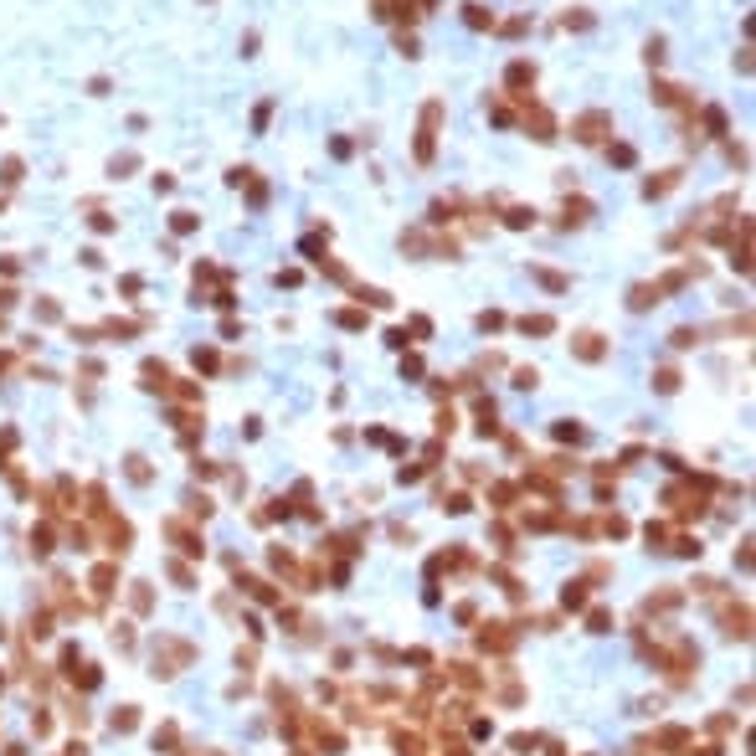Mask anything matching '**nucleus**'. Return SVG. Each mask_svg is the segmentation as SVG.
<instances>
[{"instance_id": "f257e3e1", "label": "nucleus", "mask_w": 756, "mask_h": 756, "mask_svg": "<svg viewBox=\"0 0 756 756\" xmlns=\"http://www.w3.org/2000/svg\"><path fill=\"white\" fill-rule=\"evenodd\" d=\"M190 659H196V643H185L176 633H160L155 638V659H149L155 669H149V674H155V679H176L180 669H190Z\"/></svg>"}, {"instance_id": "f03ea898", "label": "nucleus", "mask_w": 756, "mask_h": 756, "mask_svg": "<svg viewBox=\"0 0 756 756\" xmlns=\"http://www.w3.org/2000/svg\"><path fill=\"white\" fill-rule=\"evenodd\" d=\"M438 124H443V103L427 98L422 103V124H417V165H432V155H438Z\"/></svg>"}, {"instance_id": "7ed1b4c3", "label": "nucleus", "mask_w": 756, "mask_h": 756, "mask_svg": "<svg viewBox=\"0 0 756 756\" xmlns=\"http://www.w3.org/2000/svg\"><path fill=\"white\" fill-rule=\"evenodd\" d=\"M98 525H103L108 551H114V556H129V546H134V525H129V520H119L114 509H108V514H98Z\"/></svg>"}, {"instance_id": "20e7f679", "label": "nucleus", "mask_w": 756, "mask_h": 756, "mask_svg": "<svg viewBox=\"0 0 756 756\" xmlns=\"http://www.w3.org/2000/svg\"><path fill=\"white\" fill-rule=\"evenodd\" d=\"M571 134L581 139V144H602L612 134V114H602V108H592V114H581L576 124H571Z\"/></svg>"}, {"instance_id": "39448f33", "label": "nucleus", "mask_w": 756, "mask_h": 756, "mask_svg": "<svg viewBox=\"0 0 756 756\" xmlns=\"http://www.w3.org/2000/svg\"><path fill=\"white\" fill-rule=\"evenodd\" d=\"M165 535L176 540V546H180L185 556H206V546H201V530H190V525L180 520V514H170V520H165Z\"/></svg>"}, {"instance_id": "423d86ee", "label": "nucleus", "mask_w": 756, "mask_h": 756, "mask_svg": "<svg viewBox=\"0 0 756 756\" xmlns=\"http://www.w3.org/2000/svg\"><path fill=\"white\" fill-rule=\"evenodd\" d=\"M571 355H576V360H587V365H597L602 355H608V340H602L597 330H581V335L571 340Z\"/></svg>"}, {"instance_id": "0eeeda50", "label": "nucleus", "mask_w": 756, "mask_h": 756, "mask_svg": "<svg viewBox=\"0 0 756 756\" xmlns=\"http://www.w3.org/2000/svg\"><path fill=\"white\" fill-rule=\"evenodd\" d=\"M114 581H119V561H98V566H93V576H88L93 602H108V597H114Z\"/></svg>"}, {"instance_id": "6e6552de", "label": "nucleus", "mask_w": 756, "mask_h": 756, "mask_svg": "<svg viewBox=\"0 0 756 756\" xmlns=\"http://www.w3.org/2000/svg\"><path fill=\"white\" fill-rule=\"evenodd\" d=\"M525 129H535V139H540V144H551V139H556V119H551L540 103H530V93H525Z\"/></svg>"}, {"instance_id": "1a4fd4ad", "label": "nucleus", "mask_w": 756, "mask_h": 756, "mask_svg": "<svg viewBox=\"0 0 756 756\" xmlns=\"http://www.w3.org/2000/svg\"><path fill=\"white\" fill-rule=\"evenodd\" d=\"M479 648H484V654H489V648H494V654H509V648H514V633H509V622H484V633H479Z\"/></svg>"}, {"instance_id": "9d476101", "label": "nucleus", "mask_w": 756, "mask_h": 756, "mask_svg": "<svg viewBox=\"0 0 756 756\" xmlns=\"http://www.w3.org/2000/svg\"><path fill=\"white\" fill-rule=\"evenodd\" d=\"M504 82L514 88V98H525V88H535V68L520 57V62H509V72H504Z\"/></svg>"}, {"instance_id": "9b49d317", "label": "nucleus", "mask_w": 756, "mask_h": 756, "mask_svg": "<svg viewBox=\"0 0 756 756\" xmlns=\"http://www.w3.org/2000/svg\"><path fill=\"white\" fill-rule=\"evenodd\" d=\"M139 381H144V392H165V386H170V365H165V360H144V365H139Z\"/></svg>"}, {"instance_id": "f8f14e48", "label": "nucleus", "mask_w": 756, "mask_h": 756, "mask_svg": "<svg viewBox=\"0 0 756 756\" xmlns=\"http://www.w3.org/2000/svg\"><path fill=\"white\" fill-rule=\"evenodd\" d=\"M124 473H129V484H149V479H155V468H149V458H144V453H129V458H124Z\"/></svg>"}, {"instance_id": "ddd939ff", "label": "nucleus", "mask_w": 756, "mask_h": 756, "mask_svg": "<svg viewBox=\"0 0 756 756\" xmlns=\"http://www.w3.org/2000/svg\"><path fill=\"white\" fill-rule=\"evenodd\" d=\"M108 725H114V736H129V730H139V705H119L114 716H108Z\"/></svg>"}, {"instance_id": "4468645a", "label": "nucleus", "mask_w": 756, "mask_h": 756, "mask_svg": "<svg viewBox=\"0 0 756 756\" xmlns=\"http://www.w3.org/2000/svg\"><path fill=\"white\" fill-rule=\"evenodd\" d=\"M674 185H679V170H659V180H654V176L643 180V196H648V201H654V196H669Z\"/></svg>"}, {"instance_id": "2eb2a0df", "label": "nucleus", "mask_w": 756, "mask_h": 756, "mask_svg": "<svg viewBox=\"0 0 756 756\" xmlns=\"http://www.w3.org/2000/svg\"><path fill=\"white\" fill-rule=\"evenodd\" d=\"M659 298H664L659 284H633V288H628V309H654Z\"/></svg>"}, {"instance_id": "dca6fc26", "label": "nucleus", "mask_w": 756, "mask_h": 756, "mask_svg": "<svg viewBox=\"0 0 756 756\" xmlns=\"http://www.w3.org/2000/svg\"><path fill=\"white\" fill-rule=\"evenodd\" d=\"M720 622H725V633H730V638H751V628H746V622H751V617H746V608H720Z\"/></svg>"}, {"instance_id": "f3484780", "label": "nucleus", "mask_w": 756, "mask_h": 756, "mask_svg": "<svg viewBox=\"0 0 756 756\" xmlns=\"http://www.w3.org/2000/svg\"><path fill=\"white\" fill-rule=\"evenodd\" d=\"M176 746H180V725L165 720V725L155 730V751H160V756H176Z\"/></svg>"}, {"instance_id": "a211bd4d", "label": "nucleus", "mask_w": 756, "mask_h": 756, "mask_svg": "<svg viewBox=\"0 0 756 756\" xmlns=\"http://www.w3.org/2000/svg\"><path fill=\"white\" fill-rule=\"evenodd\" d=\"M129 608H134L139 617L155 612V592H149V581H134V592H129Z\"/></svg>"}, {"instance_id": "6ab92c4d", "label": "nucleus", "mask_w": 756, "mask_h": 756, "mask_svg": "<svg viewBox=\"0 0 756 756\" xmlns=\"http://www.w3.org/2000/svg\"><path fill=\"white\" fill-rule=\"evenodd\" d=\"M463 21H468L473 31H494V11H484L479 0H468V6H463Z\"/></svg>"}, {"instance_id": "aec40b11", "label": "nucleus", "mask_w": 756, "mask_h": 756, "mask_svg": "<svg viewBox=\"0 0 756 756\" xmlns=\"http://www.w3.org/2000/svg\"><path fill=\"white\" fill-rule=\"evenodd\" d=\"M561 608H566V612H581V608H587V581H566V592H561Z\"/></svg>"}, {"instance_id": "412c9836", "label": "nucleus", "mask_w": 756, "mask_h": 756, "mask_svg": "<svg viewBox=\"0 0 756 756\" xmlns=\"http://www.w3.org/2000/svg\"><path fill=\"white\" fill-rule=\"evenodd\" d=\"M68 679H72V684L82 689V695H88V689H98V684H103V674H98V669H93V664H77V669H72V674H68Z\"/></svg>"}, {"instance_id": "4be33fe9", "label": "nucleus", "mask_w": 756, "mask_h": 756, "mask_svg": "<svg viewBox=\"0 0 756 756\" xmlns=\"http://www.w3.org/2000/svg\"><path fill=\"white\" fill-rule=\"evenodd\" d=\"M31 551H36V556H52V551H57V530H52V525H36V530H31Z\"/></svg>"}, {"instance_id": "5701e85b", "label": "nucleus", "mask_w": 756, "mask_h": 756, "mask_svg": "<svg viewBox=\"0 0 756 756\" xmlns=\"http://www.w3.org/2000/svg\"><path fill=\"white\" fill-rule=\"evenodd\" d=\"M587 216H592V201H566V216H561V227H581V222H587Z\"/></svg>"}, {"instance_id": "b1692460", "label": "nucleus", "mask_w": 756, "mask_h": 756, "mask_svg": "<svg viewBox=\"0 0 756 756\" xmlns=\"http://www.w3.org/2000/svg\"><path fill=\"white\" fill-rule=\"evenodd\" d=\"M535 278H540V288H551V293H566V288H571V278H566V273H551V268H535Z\"/></svg>"}, {"instance_id": "393cba45", "label": "nucleus", "mask_w": 756, "mask_h": 756, "mask_svg": "<svg viewBox=\"0 0 756 756\" xmlns=\"http://www.w3.org/2000/svg\"><path fill=\"white\" fill-rule=\"evenodd\" d=\"M520 330H525V335H551V330H556V319H551V314H525V319H520Z\"/></svg>"}, {"instance_id": "a878e982", "label": "nucleus", "mask_w": 756, "mask_h": 756, "mask_svg": "<svg viewBox=\"0 0 756 756\" xmlns=\"http://www.w3.org/2000/svg\"><path fill=\"white\" fill-rule=\"evenodd\" d=\"M82 664V648L77 643H62V659H57V674H72V669Z\"/></svg>"}, {"instance_id": "bb28decb", "label": "nucleus", "mask_w": 756, "mask_h": 756, "mask_svg": "<svg viewBox=\"0 0 756 756\" xmlns=\"http://www.w3.org/2000/svg\"><path fill=\"white\" fill-rule=\"evenodd\" d=\"M26 633H31L36 643H41V638H52V612H47V608H41V612H31V628H26Z\"/></svg>"}, {"instance_id": "cd10ccee", "label": "nucleus", "mask_w": 756, "mask_h": 756, "mask_svg": "<svg viewBox=\"0 0 756 756\" xmlns=\"http://www.w3.org/2000/svg\"><path fill=\"white\" fill-rule=\"evenodd\" d=\"M587 628H592V633H612V612H608V608H592V612H587Z\"/></svg>"}, {"instance_id": "c85d7f7f", "label": "nucleus", "mask_w": 756, "mask_h": 756, "mask_svg": "<svg viewBox=\"0 0 756 756\" xmlns=\"http://www.w3.org/2000/svg\"><path fill=\"white\" fill-rule=\"evenodd\" d=\"M669 345H674V350H689V345H700V330H689V324H679V330L669 335Z\"/></svg>"}, {"instance_id": "c756f323", "label": "nucleus", "mask_w": 756, "mask_h": 756, "mask_svg": "<svg viewBox=\"0 0 756 756\" xmlns=\"http://www.w3.org/2000/svg\"><path fill=\"white\" fill-rule=\"evenodd\" d=\"M170 232H176V237L196 232V211H176V216H170Z\"/></svg>"}, {"instance_id": "7c9ffc66", "label": "nucleus", "mask_w": 756, "mask_h": 756, "mask_svg": "<svg viewBox=\"0 0 756 756\" xmlns=\"http://www.w3.org/2000/svg\"><path fill=\"white\" fill-rule=\"evenodd\" d=\"M360 304H371V309H392V293H386V288H360Z\"/></svg>"}, {"instance_id": "2f4dec72", "label": "nucleus", "mask_w": 756, "mask_h": 756, "mask_svg": "<svg viewBox=\"0 0 756 756\" xmlns=\"http://www.w3.org/2000/svg\"><path fill=\"white\" fill-rule=\"evenodd\" d=\"M608 160H612V165H622V170H628V165H633L638 155H633V144H608Z\"/></svg>"}, {"instance_id": "473e14b6", "label": "nucleus", "mask_w": 756, "mask_h": 756, "mask_svg": "<svg viewBox=\"0 0 756 756\" xmlns=\"http://www.w3.org/2000/svg\"><path fill=\"white\" fill-rule=\"evenodd\" d=\"M21 170H26V165H21V160L11 155L6 165H0V185H21Z\"/></svg>"}, {"instance_id": "72a5a7b5", "label": "nucleus", "mask_w": 756, "mask_h": 756, "mask_svg": "<svg viewBox=\"0 0 756 756\" xmlns=\"http://www.w3.org/2000/svg\"><path fill=\"white\" fill-rule=\"evenodd\" d=\"M335 324H340V330H365V314H360V309H340Z\"/></svg>"}, {"instance_id": "f704fd0d", "label": "nucleus", "mask_w": 756, "mask_h": 756, "mask_svg": "<svg viewBox=\"0 0 756 756\" xmlns=\"http://www.w3.org/2000/svg\"><path fill=\"white\" fill-rule=\"evenodd\" d=\"M705 129H710V134H725V108L710 103V108H705Z\"/></svg>"}, {"instance_id": "c9c22d12", "label": "nucleus", "mask_w": 756, "mask_h": 756, "mask_svg": "<svg viewBox=\"0 0 756 756\" xmlns=\"http://www.w3.org/2000/svg\"><path fill=\"white\" fill-rule=\"evenodd\" d=\"M556 438H561V443H581V438H587V427H576V422H556Z\"/></svg>"}, {"instance_id": "e433bc0d", "label": "nucleus", "mask_w": 756, "mask_h": 756, "mask_svg": "<svg viewBox=\"0 0 756 756\" xmlns=\"http://www.w3.org/2000/svg\"><path fill=\"white\" fill-rule=\"evenodd\" d=\"M165 571H170V576H176V581H180V587H196V571H190V566H185V561H170V566H165Z\"/></svg>"}, {"instance_id": "4c0bfd02", "label": "nucleus", "mask_w": 756, "mask_h": 756, "mask_svg": "<svg viewBox=\"0 0 756 756\" xmlns=\"http://www.w3.org/2000/svg\"><path fill=\"white\" fill-rule=\"evenodd\" d=\"M587 26H592V11H581V6L566 11V31H587Z\"/></svg>"}, {"instance_id": "58836bf2", "label": "nucleus", "mask_w": 756, "mask_h": 756, "mask_svg": "<svg viewBox=\"0 0 756 756\" xmlns=\"http://www.w3.org/2000/svg\"><path fill=\"white\" fill-rule=\"evenodd\" d=\"M654 386L669 396V392H679V371H654Z\"/></svg>"}, {"instance_id": "ea45409f", "label": "nucleus", "mask_w": 756, "mask_h": 756, "mask_svg": "<svg viewBox=\"0 0 756 756\" xmlns=\"http://www.w3.org/2000/svg\"><path fill=\"white\" fill-rule=\"evenodd\" d=\"M406 335H417V340H427V335H432V319H427V314H412V324H406Z\"/></svg>"}, {"instance_id": "a19ab883", "label": "nucleus", "mask_w": 756, "mask_h": 756, "mask_svg": "<svg viewBox=\"0 0 756 756\" xmlns=\"http://www.w3.org/2000/svg\"><path fill=\"white\" fill-rule=\"evenodd\" d=\"M190 360H196V371H216V350H211V345H206V350L196 345V355H190Z\"/></svg>"}, {"instance_id": "79ce46f5", "label": "nucleus", "mask_w": 756, "mask_h": 756, "mask_svg": "<svg viewBox=\"0 0 756 756\" xmlns=\"http://www.w3.org/2000/svg\"><path fill=\"white\" fill-rule=\"evenodd\" d=\"M31 736H52V716H47V710H36V716H31Z\"/></svg>"}, {"instance_id": "37998d69", "label": "nucleus", "mask_w": 756, "mask_h": 756, "mask_svg": "<svg viewBox=\"0 0 756 756\" xmlns=\"http://www.w3.org/2000/svg\"><path fill=\"white\" fill-rule=\"evenodd\" d=\"M396 756H422V741L417 736H396Z\"/></svg>"}, {"instance_id": "c03bdc74", "label": "nucleus", "mask_w": 756, "mask_h": 756, "mask_svg": "<svg viewBox=\"0 0 756 756\" xmlns=\"http://www.w3.org/2000/svg\"><path fill=\"white\" fill-rule=\"evenodd\" d=\"M643 57H648V68H659V62H664V36H654V41H648V47H643Z\"/></svg>"}, {"instance_id": "a18cd8bd", "label": "nucleus", "mask_w": 756, "mask_h": 756, "mask_svg": "<svg viewBox=\"0 0 756 756\" xmlns=\"http://www.w3.org/2000/svg\"><path fill=\"white\" fill-rule=\"evenodd\" d=\"M509 227H530L535 222V211H525V206H509V216H504Z\"/></svg>"}, {"instance_id": "49530a36", "label": "nucleus", "mask_w": 756, "mask_h": 756, "mask_svg": "<svg viewBox=\"0 0 756 756\" xmlns=\"http://www.w3.org/2000/svg\"><path fill=\"white\" fill-rule=\"evenodd\" d=\"M114 643L129 654V648H134V628H129V622H119V628H114Z\"/></svg>"}, {"instance_id": "de8ad7c7", "label": "nucleus", "mask_w": 756, "mask_h": 756, "mask_svg": "<svg viewBox=\"0 0 756 756\" xmlns=\"http://www.w3.org/2000/svg\"><path fill=\"white\" fill-rule=\"evenodd\" d=\"M509 746H514V756H530V751H535V736H525V730H520V736H509Z\"/></svg>"}, {"instance_id": "09e8293b", "label": "nucleus", "mask_w": 756, "mask_h": 756, "mask_svg": "<svg viewBox=\"0 0 756 756\" xmlns=\"http://www.w3.org/2000/svg\"><path fill=\"white\" fill-rule=\"evenodd\" d=\"M443 509H448V514H463V509H468V494H448Z\"/></svg>"}, {"instance_id": "8fccbe9b", "label": "nucleus", "mask_w": 756, "mask_h": 756, "mask_svg": "<svg viewBox=\"0 0 756 756\" xmlns=\"http://www.w3.org/2000/svg\"><path fill=\"white\" fill-rule=\"evenodd\" d=\"M535 381H540V371H530V365H525V371H514V386H520V392H530Z\"/></svg>"}, {"instance_id": "3c124183", "label": "nucleus", "mask_w": 756, "mask_h": 756, "mask_svg": "<svg viewBox=\"0 0 756 756\" xmlns=\"http://www.w3.org/2000/svg\"><path fill=\"white\" fill-rule=\"evenodd\" d=\"M268 119H273V103H257V114H252V129H268Z\"/></svg>"}, {"instance_id": "603ef678", "label": "nucleus", "mask_w": 756, "mask_h": 756, "mask_svg": "<svg viewBox=\"0 0 756 756\" xmlns=\"http://www.w3.org/2000/svg\"><path fill=\"white\" fill-rule=\"evenodd\" d=\"M386 345H392V350H406V345H412V335H406V330H392V335H386Z\"/></svg>"}, {"instance_id": "864d4df0", "label": "nucleus", "mask_w": 756, "mask_h": 756, "mask_svg": "<svg viewBox=\"0 0 756 756\" xmlns=\"http://www.w3.org/2000/svg\"><path fill=\"white\" fill-rule=\"evenodd\" d=\"M190 468H196V479H216V463H211V458H196Z\"/></svg>"}, {"instance_id": "5fc2aeb1", "label": "nucleus", "mask_w": 756, "mask_h": 756, "mask_svg": "<svg viewBox=\"0 0 756 756\" xmlns=\"http://www.w3.org/2000/svg\"><path fill=\"white\" fill-rule=\"evenodd\" d=\"M401 376H422V355H406V360H401Z\"/></svg>"}, {"instance_id": "6e6d98bb", "label": "nucleus", "mask_w": 756, "mask_h": 756, "mask_svg": "<svg viewBox=\"0 0 756 756\" xmlns=\"http://www.w3.org/2000/svg\"><path fill=\"white\" fill-rule=\"evenodd\" d=\"M500 324H504V314H494V309H489V314H479V330H500Z\"/></svg>"}, {"instance_id": "4d7b16f0", "label": "nucleus", "mask_w": 756, "mask_h": 756, "mask_svg": "<svg viewBox=\"0 0 756 756\" xmlns=\"http://www.w3.org/2000/svg\"><path fill=\"white\" fill-rule=\"evenodd\" d=\"M608 535H628V520H622V514H608Z\"/></svg>"}, {"instance_id": "13d9d810", "label": "nucleus", "mask_w": 756, "mask_h": 756, "mask_svg": "<svg viewBox=\"0 0 756 756\" xmlns=\"http://www.w3.org/2000/svg\"><path fill=\"white\" fill-rule=\"evenodd\" d=\"M68 756H88V746H82V741H72V746H68Z\"/></svg>"}, {"instance_id": "bf43d9fd", "label": "nucleus", "mask_w": 756, "mask_h": 756, "mask_svg": "<svg viewBox=\"0 0 756 756\" xmlns=\"http://www.w3.org/2000/svg\"><path fill=\"white\" fill-rule=\"evenodd\" d=\"M6 756H26V746H21V741H11V746H6Z\"/></svg>"}, {"instance_id": "052dcab7", "label": "nucleus", "mask_w": 756, "mask_h": 756, "mask_svg": "<svg viewBox=\"0 0 756 756\" xmlns=\"http://www.w3.org/2000/svg\"><path fill=\"white\" fill-rule=\"evenodd\" d=\"M6 371H11V355H0V376H6Z\"/></svg>"}, {"instance_id": "680f3d73", "label": "nucleus", "mask_w": 756, "mask_h": 756, "mask_svg": "<svg viewBox=\"0 0 756 756\" xmlns=\"http://www.w3.org/2000/svg\"><path fill=\"white\" fill-rule=\"evenodd\" d=\"M0 689H6V669H0Z\"/></svg>"}]
</instances>
